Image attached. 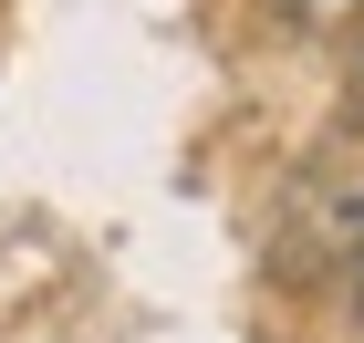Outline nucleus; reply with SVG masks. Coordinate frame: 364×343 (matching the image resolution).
Instances as JSON below:
<instances>
[{
    "label": "nucleus",
    "instance_id": "obj_1",
    "mask_svg": "<svg viewBox=\"0 0 364 343\" xmlns=\"http://www.w3.org/2000/svg\"><path fill=\"white\" fill-rule=\"evenodd\" d=\"M364 0H291V21H312V31H333V21H354Z\"/></svg>",
    "mask_w": 364,
    "mask_h": 343
},
{
    "label": "nucleus",
    "instance_id": "obj_2",
    "mask_svg": "<svg viewBox=\"0 0 364 343\" xmlns=\"http://www.w3.org/2000/svg\"><path fill=\"white\" fill-rule=\"evenodd\" d=\"M354 73H364V53H354Z\"/></svg>",
    "mask_w": 364,
    "mask_h": 343
}]
</instances>
